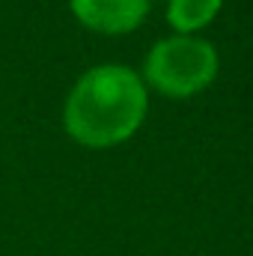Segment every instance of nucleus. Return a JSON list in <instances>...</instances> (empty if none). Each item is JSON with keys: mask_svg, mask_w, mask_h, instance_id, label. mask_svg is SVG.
I'll return each mask as SVG.
<instances>
[{"mask_svg": "<svg viewBox=\"0 0 253 256\" xmlns=\"http://www.w3.org/2000/svg\"><path fill=\"white\" fill-rule=\"evenodd\" d=\"M218 78V51L200 36H167L152 45L143 63V84L170 98H188Z\"/></svg>", "mask_w": 253, "mask_h": 256, "instance_id": "2", "label": "nucleus"}, {"mask_svg": "<svg viewBox=\"0 0 253 256\" xmlns=\"http://www.w3.org/2000/svg\"><path fill=\"white\" fill-rule=\"evenodd\" d=\"M220 3L224 0H170L167 21L179 36H190L220 12Z\"/></svg>", "mask_w": 253, "mask_h": 256, "instance_id": "4", "label": "nucleus"}, {"mask_svg": "<svg viewBox=\"0 0 253 256\" xmlns=\"http://www.w3.org/2000/svg\"><path fill=\"white\" fill-rule=\"evenodd\" d=\"M146 116V84L128 66H96L84 72L63 108L72 140L90 149H108L128 140Z\"/></svg>", "mask_w": 253, "mask_h": 256, "instance_id": "1", "label": "nucleus"}, {"mask_svg": "<svg viewBox=\"0 0 253 256\" xmlns=\"http://www.w3.org/2000/svg\"><path fill=\"white\" fill-rule=\"evenodd\" d=\"M74 18L108 36H122L143 24L149 15V0H68Z\"/></svg>", "mask_w": 253, "mask_h": 256, "instance_id": "3", "label": "nucleus"}]
</instances>
